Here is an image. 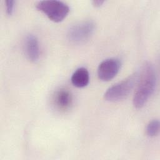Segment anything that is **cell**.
Instances as JSON below:
<instances>
[{"mask_svg": "<svg viewBox=\"0 0 160 160\" xmlns=\"http://www.w3.org/2000/svg\"><path fill=\"white\" fill-rule=\"evenodd\" d=\"M36 8L55 22L63 21L69 12V8L66 3L57 0L39 1L36 4Z\"/></svg>", "mask_w": 160, "mask_h": 160, "instance_id": "3957f363", "label": "cell"}, {"mask_svg": "<svg viewBox=\"0 0 160 160\" xmlns=\"http://www.w3.org/2000/svg\"><path fill=\"white\" fill-rule=\"evenodd\" d=\"M121 62L116 58H109L102 61L98 68V76L103 81H109L118 73Z\"/></svg>", "mask_w": 160, "mask_h": 160, "instance_id": "5b68a950", "label": "cell"}, {"mask_svg": "<svg viewBox=\"0 0 160 160\" xmlns=\"http://www.w3.org/2000/svg\"><path fill=\"white\" fill-rule=\"evenodd\" d=\"M52 102L57 110L66 112L70 109L72 105V95L69 89L60 88L54 92Z\"/></svg>", "mask_w": 160, "mask_h": 160, "instance_id": "8992f818", "label": "cell"}, {"mask_svg": "<svg viewBox=\"0 0 160 160\" xmlns=\"http://www.w3.org/2000/svg\"><path fill=\"white\" fill-rule=\"evenodd\" d=\"M24 52L26 58L31 62L38 61L40 55V49L38 38L33 34H28L24 41Z\"/></svg>", "mask_w": 160, "mask_h": 160, "instance_id": "52a82bcc", "label": "cell"}, {"mask_svg": "<svg viewBox=\"0 0 160 160\" xmlns=\"http://www.w3.org/2000/svg\"><path fill=\"white\" fill-rule=\"evenodd\" d=\"M159 132V121L154 119L149 122L146 128V133L150 137L156 136Z\"/></svg>", "mask_w": 160, "mask_h": 160, "instance_id": "9c48e42d", "label": "cell"}, {"mask_svg": "<svg viewBox=\"0 0 160 160\" xmlns=\"http://www.w3.org/2000/svg\"><path fill=\"white\" fill-rule=\"evenodd\" d=\"M138 78L139 74L135 72L126 79L114 84L105 92V99L110 102H116L125 99L138 82Z\"/></svg>", "mask_w": 160, "mask_h": 160, "instance_id": "7a4b0ae2", "label": "cell"}, {"mask_svg": "<svg viewBox=\"0 0 160 160\" xmlns=\"http://www.w3.org/2000/svg\"><path fill=\"white\" fill-rule=\"evenodd\" d=\"M138 82L132 102L136 108L140 109L145 105L156 89L157 77L152 64L147 63L144 66Z\"/></svg>", "mask_w": 160, "mask_h": 160, "instance_id": "6da1fadb", "label": "cell"}, {"mask_svg": "<svg viewBox=\"0 0 160 160\" xmlns=\"http://www.w3.org/2000/svg\"><path fill=\"white\" fill-rule=\"evenodd\" d=\"M104 2V1H100V0L93 1H92V5H93L94 7L98 8V7L101 6Z\"/></svg>", "mask_w": 160, "mask_h": 160, "instance_id": "8fae6325", "label": "cell"}, {"mask_svg": "<svg viewBox=\"0 0 160 160\" xmlns=\"http://www.w3.org/2000/svg\"><path fill=\"white\" fill-rule=\"evenodd\" d=\"M15 1L13 0L6 1V13L8 15H11L14 12V9L15 7Z\"/></svg>", "mask_w": 160, "mask_h": 160, "instance_id": "30bf717a", "label": "cell"}, {"mask_svg": "<svg viewBox=\"0 0 160 160\" xmlns=\"http://www.w3.org/2000/svg\"><path fill=\"white\" fill-rule=\"evenodd\" d=\"M95 28L96 25L92 21H86L74 24L68 31V39L72 44L84 43L92 36Z\"/></svg>", "mask_w": 160, "mask_h": 160, "instance_id": "277c9868", "label": "cell"}, {"mask_svg": "<svg viewBox=\"0 0 160 160\" xmlns=\"http://www.w3.org/2000/svg\"><path fill=\"white\" fill-rule=\"evenodd\" d=\"M71 81L77 88L86 87L89 82V73L88 69L82 67L78 68L72 74Z\"/></svg>", "mask_w": 160, "mask_h": 160, "instance_id": "ba28073f", "label": "cell"}]
</instances>
